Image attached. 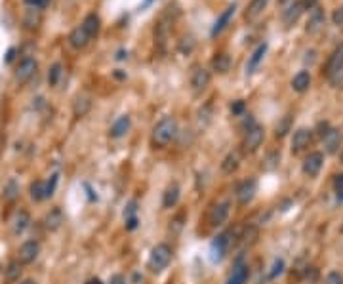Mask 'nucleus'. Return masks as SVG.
<instances>
[{"label":"nucleus","mask_w":343,"mask_h":284,"mask_svg":"<svg viewBox=\"0 0 343 284\" xmlns=\"http://www.w3.org/2000/svg\"><path fill=\"white\" fill-rule=\"evenodd\" d=\"M339 71H343V42H339L336 50L330 54L328 61H326V67H324V75L330 78V76H334Z\"/></svg>","instance_id":"obj_9"},{"label":"nucleus","mask_w":343,"mask_h":284,"mask_svg":"<svg viewBox=\"0 0 343 284\" xmlns=\"http://www.w3.org/2000/svg\"><path fill=\"white\" fill-rule=\"evenodd\" d=\"M63 221H65V216H63V210L61 208H52L50 212H48L46 216H44V227H46L48 231H57L63 225Z\"/></svg>","instance_id":"obj_21"},{"label":"nucleus","mask_w":343,"mask_h":284,"mask_svg":"<svg viewBox=\"0 0 343 284\" xmlns=\"http://www.w3.org/2000/svg\"><path fill=\"white\" fill-rule=\"evenodd\" d=\"M339 160H341V164H343V149H341V153H339Z\"/></svg>","instance_id":"obj_51"},{"label":"nucleus","mask_w":343,"mask_h":284,"mask_svg":"<svg viewBox=\"0 0 343 284\" xmlns=\"http://www.w3.org/2000/svg\"><path fill=\"white\" fill-rule=\"evenodd\" d=\"M17 196H19V185L15 179H8V183L4 185V189H2V200L6 204H12L17 200Z\"/></svg>","instance_id":"obj_27"},{"label":"nucleus","mask_w":343,"mask_h":284,"mask_svg":"<svg viewBox=\"0 0 343 284\" xmlns=\"http://www.w3.org/2000/svg\"><path fill=\"white\" fill-rule=\"evenodd\" d=\"M305 12L303 10V6H301V2L299 0H296L292 6H288V8H284L283 10V21H284V25L286 27H292L294 23H297V19L301 17V14Z\"/></svg>","instance_id":"obj_20"},{"label":"nucleus","mask_w":343,"mask_h":284,"mask_svg":"<svg viewBox=\"0 0 343 284\" xmlns=\"http://www.w3.org/2000/svg\"><path fill=\"white\" fill-rule=\"evenodd\" d=\"M256 193H257V181L254 177H248V179L238 183V187H236L235 191L238 206H248V204L256 198Z\"/></svg>","instance_id":"obj_4"},{"label":"nucleus","mask_w":343,"mask_h":284,"mask_svg":"<svg viewBox=\"0 0 343 284\" xmlns=\"http://www.w3.org/2000/svg\"><path fill=\"white\" fill-rule=\"evenodd\" d=\"M324 139V147H326V153H336L339 149V145H341V132L337 128H330L326 132V135L322 137Z\"/></svg>","instance_id":"obj_23"},{"label":"nucleus","mask_w":343,"mask_h":284,"mask_svg":"<svg viewBox=\"0 0 343 284\" xmlns=\"http://www.w3.org/2000/svg\"><path fill=\"white\" fill-rule=\"evenodd\" d=\"M339 231H341V233H343V225H341V229H339Z\"/></svg>","instance_id":"obj_52"},{"label":"nucleus","mask_w":343,"mask_h":284,"mask_svg":"<svg viewBox=\"0 0 343 284\" xmlns=\"http://www.w3.org/2000/svg\"><path fill=\"white\" fill-rule=\"evenodd\" d=\"M336 189H337V193H341L343 191V174L336 176Z\"/></svg>","instance_id":"obj_45"},{"label":"nucleus","mask_w":343,"mask_h":284,"mask_svg":"<svg viewBox=\"0 0 343 284\" xmlns=\"http://www.w3.org/2000/svg\"><path fill=\"white\" fill-rule=\"evenodd\" d=\"M309 86H311L309 71H299V73L292 78V88H294V92H297V94H305V92L309 90Z\"/></svg>","instance_id":"obj_25"},{"label":"nucleus","mask_w":343,"mask_h":284,"mask_svg":"<svg viewBox=\"0 0 343 284\" xmlns=\"http://www.w3.org/2000/svg\"><path fill=\"white\" fill-rule=\"evenodd\" d=\"M25 2L34 8H46L48 4H50V0H25Z\"/></svg>","instance_id":"obj_43"},{"label":"nucleus","mask_w":343,"mask_h":284,"mask_svg":"<svg viewBox=\"0 0 343 284\" xmlns=\"http://www.w3.org/2000/svg\"><path fill=\"white\" fill-rule=\"evenodd\" d=\"M172 23H174V19L170 17L168 12L162 15L160 19H158V23H156V27H155V42L160 48L166 46V40H168V34H170V29H172Z\"/></svg>","instance_id":"obj_12"},{"label":"nucleus","mask_w":343,"mask_h":284,"mask_svg":"<svg viewBox=\"0 0 343 284\" xmlns=\"http://www.w3.org/2000/svg\"><path fill=\"white\" fill-rule=\"evenodd\" d=\"M57 181H59V176H57V174H54V176L50 177V181H46V198L54 196L55 187H57Z\"/></svg>","instance_id":"obj_36"},{"label":"nucleus","mask_w":343,"mask_h":284,"mask_svg":"<svg viewBox=\"0 0 343 284\" xmlns=\"http://www.w3.org/2000/svg\"><path fill=\"white\" fill-rule=\"evenodd\" d=\"M19 284H38L36 280H33V278H25V280H21Z\"/></svg>","instance_id":"obj_48"},{"label":"nucleus","mask_w":343,"mask_h":284,"mask_svg":"<svg viewBox=\"0 0 343 284\" xmlns=\"http://www.w3.org/2000/svg\"><path fill=\"white\" fill-rule=\"evenodd\" d=\"M109 284H126V277L120 275V273H114L113 277H111V280H109Z\"/></svg>","instance_id":"obj_42"},{"label":"nucleus","mask_w":343,"mask_h":284,"mask_svg":"<svg viewBox=\"0 0 343 284\" xmlns=\"http://www.w3.org/2000/svg\"><path fill=\"white\" fill-rule=\"evenodd\" d=\"M324 21H326L324 10L316 6L315 10H311V15H309V21H307V27H305V31H307L309 34H316L320 29L324 27Z\"/></svg>","instance_id":"obj_17"},{"label":"nucleus","mask_w":343,"mask_h":284,"mask_svg":"<svg viewBox=\"0 0 343 284\" xmlns=\"http://www.w3.org/2000/svg\"><path fill=\"white\" fill-rule=\"evenodd\" d=\"M36 69H38L36 59H33V57H25V59H21L19 65L15 67V73H14L15 80L19 82V84H25V82H29L34 75H36Z\"/></svg>","instance_id":"obj_6"},{"label":"nucleus","mask_w":343,"mask_h":284,"mask_svg":"<svg viewBox=\"0 0 343 284\" xmlns=\"http://www.w3.org/2000/svg\"><path fill=\"white\" fill-rule=\"evenodd\" d=\"M179 196H181V189H179V185L177 183H170L166 191H164V195H162V206L164 208H175L177 202H179Z\"/></svg>","instance_id":"obj_18"},{"label":"nucleus","mask_w":343,"mask_h":284,"mask_svg":"<svg viewBox=\"0 0 343 284\" xmlns=\"http://www.w3.org/2000/svg\"><path fill=\"white\" fill-rule=\"evenodd\" d=\"M332 21H334V25H343V6H339V8H336L334 10V14H332Z\"/></svg>","instance_id":"obj_38"},{"label":"nucleus","mask_w":343,"mask_h":284,"mask_svg":"<svg viewBox=\"0 0 343 284\" xmlns=\"http://www.w3.org/2000/svg\"><path fill=\"white\" fill-rule=\"evenodd\" d=\"M235 12H236V4H231V6H227L221 12V14H219V17L215 19L214 27H212V33H210V34H212V38L219 36V34H221L223 31L229 27V23H231V19H233Z\"/></svg>","instance_id":"obj_13"},{"label":"nucleus","mask_w":343,"mask_h":284,"mask_svg":"<svg viewBox=\"0 0 343 284\" xmlns=\"http://www.w3.org/2000/svg\"><path fill=\"white\" fill-rule=\"evenodd\" d=\"M311 143H313V130H307V128H299L294 132L292 135V153H301L309 147Z\"/></svg>","instance_id":"obj_11"},{"label":"nucleus","mask_w":343,"mask_h":284,"mask_svg":"<svg viewBox=\"0 0 343 284\" xmlns=\"http://www.w3.org/2000/svg\"><path fill=\"white\" fill-rule=\"evenodd\" d=\"M29 224H31V216H29L25 210H19L14 217V225H12V231H14V235H21L23 231L27 229Z\"/></svg>","instance_id":"obj_29"},{"label":"nucleus","mask_w":343,"mask_h":284,"mask_svg":"<svg viewBox=\"0 0 343 284\" xmlns=\"http://www.w3.org/2000/svg\"><path fill=\"white\" fill-rule=\"evenodd\" d=\"M229 216H231V200H221L210 210L208 221L212 227H221L229 219Z\"/></svg>","instance_id":"obj_7"},{"label":"nucleus","mask_w":343,"mask_h":284,"mask_svg":"<svg viewBox=\"0 0 343 284\" xmlns=\"http://www.w3.org/2000/svg\"><path fill=\"white\" fill-rule=\"evenodd\" d=\"M90 109H92V97L88 94H78L74 97L73 102V115L76 118H82V116H86L90 113Z\"/></svg>","instance_id":"obj_19"},{"label":"nucleus","mask_w":343,"mask_h":284,"mask_svg":"<svg viewBox=\"0 0 343 284\" xmlns=\"http://www.w3.org/2000/svg\"><path fill=\"white\" fill-rule=\"evenodd\" d=\"M263 139H265V130L259 124H252L250 128H246V134H244L243 139V151L246 155H252L256 153L259 147H261Z\"/></svg>","instance_id":"obj_3"},{"label":"nucleus","mask_w":343,"mask_h":284,"mask_svg":"<svg viewBox=\"0 0 343 284\" xmlns=\"http://www.w3.org/2000/svg\"><path fill=\"white\" fill-rule=\"evenodd\" d=\"M294 2H296V0H278V6L283 8H288V6H292V4H294Z\"/></svg>","instance_id":"obj_46"},{"label":"nucleus","mask_w":343,"mask_h":284,"mask_svg":"<svg viewBox=\"0 0 343 284\" xmlns=\"http://www.w3.org/2000/svg\"><path fill=\"white\" fill-rule=\"evenodd\" d=\"M61 75H63L61 63H54V65L50 67V71H48V84H50V86H57Z\"/></svg>","instance_id":"obj_33"},{"label":"nucleus","mask_w":343,"mask_h":284,"mask_svg":"<svg viewBox=\"0 0 343 284\" xmlns=\"http://www.w3.org/2000/svg\"><path fill=\"white\" fill-rule=\"evenodd\" d=\"M135 227H137V216L126 217V229H128V231H134Z\"/></svg>","instance_id":"obj_44"},{"label":"nucleus","mask_w":343,"mask_h":284,"mask_svg":"<svg viewBox=\"0 0 343 284\" xmlns=\"http://www.w3.org/2000/svg\"><path fill=\"white\" fill-rule=\"evenodd\" d=\"M130 128H132V118H130L128 115H122L120 118L114 120V124L111 126V130H109V135H111L113 139H120V137H124V135L128 134Z\"/></svg>","instance_id":"obj_15"},{"label":"nucleus","mask_w":343,"mask_h":284,"mask_svg":"<svg viewBox=\"0 0 343 284\" xmlns=\"http://www.w3.org/2000/svg\"><path fill=\"white\" fill-rule=\"evenodd\" d=\"M337 198H339V200H343V191H341V193H337Z\"/></svg>","instance_id":"obj_50"},{"label":"nucleus","mask_w":343,"mask_h":284,"mask_svg":"<svg viewBox=\"0 0 343 284\" xmlns=\"http://www.w3.org/2000/svg\"><path fill=\"white\" fill-rule=\"evenodd\" d=\"M38 254H41V244H38V240H25V242L19 246V250H17V261H19L21 265H29L38 257Z\"/></svg>","instance_id":"obj_8"},{"label":"nucleus","mask_w":343,"mask_h":284,"mask_svg":"<svg viewBox=\"0 0 343 284\" xmlns=\"http://www.w3.org/2000/svg\"><path fill=\"white\" fill-rule=\"evenodd\" d=\"M290 128H292V116L286 115V116H283V120L276 124V128H275L276 137H284V135L290 132Z\"/></svg>","instance_id":"obj_34"},{"label":"nucleus","mask_w":343,"mask_h":284,"mask_svg":"<svg viewBox=\"0 0 343 284\" xmlns=\"http://www.w3.org/2000/svg\"><path fill=\"white\" fill-rule=\"evenodd\" d=\"M284 271V261L283 259H275L273 265H271V271H269V278H276L280 273Z\"/></svg>","instance_id":"obj_35"},{"label":"nucleus","mask_w":343,"mask_h":284,"mask_svg":"<svg viewBox=\"0 0 343 284\" xmlns=\"http://www.w3.org/2000/svg\"><path fill=\"white\" fill-rule=\"evenodd\" d=\"M244 109H246L244 102H235L233 105H231V111H233V115H243Z\"/></svg>","instance_id":"obj_40"},{"label":"nucleus","mask_w":343,"mask_h":284,"mask_svg":"<svg viewBox=\"0 0 343 284\" xmlns=\"http://www.w3.org/2000/svg\"><path fill=\"white\" fill-rule=\"evenodd\" d=\"M88 284H101V282H99V280H97V278H92V280H90V282H88Z\"/></svg>","instance_id":"obj_49"},{"label":"nucleus","mask_w":343,"mask_h":284,"mask_svg":"<svg viewBox=\"0 0 343 284\" xmlns=\"http://www.w3.org/2000/svg\"><path fill=\"white\" fill-rule=\"evenodd\" d=\"M210 82H212V73L208 69L196 67L193 71V75H191V88H193V92H196V94L204 92L210 86Z\"/></svg>","instance_id":"obj_10"},{"label":"nucleus","mask_w":343,"mask_h":284,"mask_svg":"<svg viewBox=\"0 0 343 284\" xmlns=\"http://www.w3.org/2000/svg\"><path fill=\"white\" fill-rule=\"evenodd\" d=\"M238 166H240V155H238L236 151H231V153L221 160V172L223 174H227V176L235 174L236 170H238Z\"/></svg>","instance_id":"obj_26"},{"label":"nucleus","mask_w":343,"mask_h":284,"mask_svg":"<svg viewBox=\"0 0 343 284\" xmlns=\"http://www.w3.org/2000/svg\"><path fill=\"white\" fill-rule=\"evenodd\" d=\"M14 55H15V48H10V50H8V55H6V63H10V61L14 59Z\"/></svg>","instance_id":"obj_47"},{"label":"nucleus","mask_w":343,"mask_h":284,"mask_svg":"<svg viewBox=\"0 0 343 284\" xmlns=\"http://www.w3.org/2000/svg\"><path fill=\"white\" fill-rule=\"evenodd\" d=\"M267 4H269V0H250V4L246 6V12H244V19L248 21V23L257 21L259 15L265 12Z\"/></svg>","instance_id":"obj_16"},{"label":"nucleus","mask_w":343,"mask_h":284,"mask_svg":"<svg viewBox=\"0 0 343 284\" xmlns=\"http://www.w3.org/2000/svg\"><path fill=\"white\" fill-rule=\"evenodd\" d=\"M31 198H33L34 202H41L46 198V183L44 181H34L31 183Z\"/></svg>","instance_id":"obj_32"},{"label":"nucleus","mask_w":343,"mask_h":284,"mask_svg":"<svg viewBox=\"0 0 343 284\" xmlns=\"http://www.w3.org/2000/svg\"><path fill=\"white\" fill-rule=\"evenodd\" d=\"M82 29L88 33L90 38H95L97 34H99V29H101V19L97 14H88L82 21Z\"/></svg>","instance_id":"obj_24"},{"label":"nucleus","mask_w":343,"mask_h":284,"mask_svg":"<svg viewBox=\"0 0 343 284\" xmlns=\"http://www.w3.org/2000/svg\"><path fill=\"white\" fill-rule=\"evenodd\" d=\"M299 2H301L303 10H315L320 0H299Z\"/></svg>","instance_id":"obj_41"},{"label":"nucleus","mask_w":343,"mask_h":284,"mask_svg":"<svg viewBox=\"0 0 343 284\" xmlns=\"http://www.w3.org/2000/svg\"><path fill=\"white\" fill-rule=\"evenodd\" d=\"M316 278H318V269H316V267H307V269H305V280L315 282Z\"/></svg>","instance_id":"obj_39"},{"label":"nucleus","mask_w":343,"mask_h":284,"mask_svg":"<svg viewBox=\"0 0 343 284\" xmlns=\"http://www.w3.org/2000/svg\"><path fill=\"white\" fill-rule=\"evenodd\" d=\"M90 36H88V33L82 29V25L80 27H76V29H73L71 31V34H69V44L74 48V50H84V48L90 44Z\"/></svg>","instance_id":"obj_22"},{"label":"nucleus","mask_w":343,"mask_h":284,"mask_svg":"<svg viewBox=\"0 0 343 284\" xmlns=\"http://www.w3.org/2000/svg\"><path fill=\"white\" fill-rule=\"evenodd\" d=\"M246 278H248V267L236 265L235 269H233V273H231V277L227 278V284H244Z\"/></svg>","instance_id":"obj_31"},{"label":"nucleus","mask_w":343,"mask_h":284,"mask_svg":"<svg viewBox=\"0 0 343 284\" xmlns=\"http://www.w3.org/2000/svg\"><path fill=\"white\" fill-rule=\"evenodd\" d=\"M322 166H324V153H320V151H313V153H309V155L303 158L301 170L307 177H316L318 174H320Z\"/></svg>","instance_id":"obj_5"},{"label":"nucleus","mask_w":343,"mask_h":284,"mask_svg":"<svg viewBox=\"0 0 343 284\" xmlns=\"http://www.w3.org/2000/svg\"><path fill=\"white\" fill-rule=\"evenodd\" d=\"M324 284H343V275L337 271H332L324 277Z\"/></svg>","instance_id":"obj_37"},{"label":"nucleus","mask_w":343,"mask_h":284,"mask_svg":"<svg viewBox=\"0 0 343 284\" xmlns=\"http://www.w3.org/2000/svg\"><path fill=\"white\" fill-rule=\"evenodd\" d=\"M21 267L23 265L15 259V261H12V263H8V267L4 269V273H6V282L8 284H14V282H17L19 280V277H21Z\"/></svg>","instance_id":"obj_30"},{"label":"nucleus","mask_w":343,"mask_h":284,"mask_svg":"<svg viewBox=\"0 0 343 284\" xmlns=\"http://www.w3.org/2000/svg\"><path fill=\"white\" fill-rule=\"evenodd\" d=\"M212 67H214L215 73L225 75L229 69H231V55H227L225 52H221V54H215V57L212 59Z\"/></svg>","instance_id":"obj_28"},{"label":"nucleus","mask_w":343,"mask_h":284,"mask_svg":"<svg viewBox=\"0 0 343 284\" xmlns=\"http://www.w3.org/2000/svg\"><path fill=\"white\" fill-rule=\"evenodd\" d=\"M267 42H261V44H257V48L252 52V55L248 57V63H246V75H252V73H256V69L259 67V63L263 61L265 54H267Z\"/></svg>","instance_id":"obj_14"},{"label":"nucleus","mask_w":343,"mask_h":284,"mask_svg":"<svg viewBox=\"0 0 343 284\" xmlns=\"http://www.w3.org/2000/svg\"><path fill=\"white\" fill-rule=\"evenodd\" d=\"M172 246L166 242H158L151 250V254H149V259H147V269L151 271V273H155V275H158V273H162L164 269H168L170 261H172Z\"/></svg>","instance_id":"obj_2"},{"label":"nucleus","mask_w":343,"mask_h":284,"mask_svg":"<svg viewBox=\"0 0 343 284\" xmlns=\"http://www.w3.org/2000/svg\"><path fill=\"white\" fill-rule=\"evenodd\" d=\"M177 132H179V130H177V120H175L174 116H164V118H160V120L153 126V132H151V145H153L155 149H164V147H168L170 143L174 141Z\"/></svg>","instance_id":"obj_1"}]
</instances>
